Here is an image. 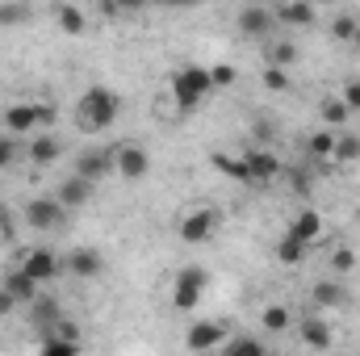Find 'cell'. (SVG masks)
<instances>
[{
  "mask_svg": "<svg viewBox=\"0 0 360 356\" xmlns=\"http://www.w3.org/2000/svg\"><path fill=\"white\" fill-rule=\"evenodd\" d=\"M314 8L310 0H281L272 13H276V25H314Z\"/></svg>",
  "mask_w": 360,
  "mask_h": 356,
  "instance_id": "obj_16",
  "label": "cell"
},
{
  "mask_svg": "<svg viewBox=\"0 0 360 356\" xmlns=\"http://www.w3.org/2000/svg\"><path fill=\"white\" fill-rule=\"evenodd\" d=\"M331 268H335V272H352V268H356V252H352V248H335Z\"/></svg>",
  "mask_w": 360,
  "mask_h": 356,
  "instance_id": "obj_38",
  "label": "cell"
},
{
  "mask_svg": "<svg viewBox=\"0 0 360 356\" xmlns=\"http://www.w3.org/2000/svg\"><path fill=\"white\" fill-rule=\"evenodd\" d=\"M55 197H59L68 210H80V205H89L92 201V180H84L80 172H72V177L55 189Z\"/></svg>",
  "mask_w": 360,
  "mask_h": 356,
  "instance_id": "obj_15",
  "label": "cell"
},
{
  "mask_svg": "<svg viewBox=\"0 0 360 356\" xmlns=\"http://www.w3.org/2000/svg\"><path fill=\"white\" fill-rule=\"evenodd\" d=\"M210 164H214L222 177L239 180V184H252V172H248V160H243V155H231V151H214V155H210Z\"/></svg>",
  "mask_w": 360,
  "mask_h": 356,
  "instance_id": "obj_21",
  "label": "cell"
},
{
  "mask_svg": "<svg viewBox=\"0 0 360 356\" xmlns=\"http://www.w3.org/2000/svg\"><path fill=\"white\" fill-rule=\"evenodd\" d=\"M340 164H356L360 160V134H335V155Z\"/></svg>",
  "mask_w": 360,
  "mask_h": 356,
  "instance_id": "obj_29",
  "label": "cell"
},
{
  "mask_svg": "<svg viewBox=\"0 0 360 356\" xmlns=\"http://www.w3.org/2000/svg\"><path fill=\"white\" fill-rule=\"evenodd\" d=\"M314 306H319V310L348 306V289H344L340 281H319V285H314Z\"/></svg>",
  "mask_w": 360,
  "mask_h": 356,
  "instance_id": "obj_24",
  "label": "cell"
},
{
  "mask_svg": "<svg viewBox=\"0 0 360 356\" xmlns=\"http://www.w3.org/2000/svg\"><path fill=\"white\" fill-rule=\"evenodd\" d=\"M0 122H4L8 134H25V130H34V126H51V122H55V105L17 101V105H8V109L0 113Z\"/></svg>",
  "mask_w": 360,
  "mask_h": 356,
  "instance_id": "obj_4",
  "label": "cell"
},
{
  "mask_svg": "<svg viewBox=\"0 0 360 356\" xmlns=\"http://www.w3.org/2000/svg\"><path fill=\"white\" fill-rule=\"evenodd\" d=\"M205 285H210V272H205L201 265L180 268V272H176V281H172V306H176V310H193V306L201 302Z\"/></svg>",
  "mask_w": 360,
  "mask_h": 356,
  "instance_id": "obj_5",
  "label": "cell"
},
{
  "mask_svg": "<svg viewBox=\"0 0 360 356\" xmlns=\"http://www.w3.org/2000/svg\"><path fill=\"white\" fill-rule=\"evenodd\" d=\"M289 231H293L297 239H306V243L314 248V243L323 239V214H319V210H302V214H297V218L289 222Z\"/></svg>",
  "mask_w": 360,
  "mask_h": 356,
  "instance_id": "obj_22",
  "label": "cell"
},
{
  "mask_svg": "<svg viewBox=\"0 0 360 356\" xmlns=\"http://www.w3.org/2000/svg\"><path fill=\"white\" fill-rule=\"evenodd\" d=\"M306 147H310L314 160H331V155H335V134H331V130H319V134H310Z\"/></svg>",
  "mask_w": 360,
  "mask_h": 356,
  "instance_id": "obj_30",
  "label": "cell"
},
{
  "mask_svg": "<svg viewBox=\"0 0 360 356\" xmlns=\"http://www.w3.org/2000/svg\"><path fill=\"white\" fill-rule=\"evenodd\" d=\"M17 268H25L38 285H51V281L63 272V256L51 252V248H30V252H21V265Z\"/></svg>",
  "mask_w": 360,
  "mask_h": 356,
  "instance_id": "obj_7",
  "label": "cell"
},
{
  "mask_svg": "<svg viewBox=\"0 0 360 356\" xmlns=\"http://www.w3.org/2000/svg\"><path fill=\"white\" fill-rule=\"evenodd\" d=\"M356 46H360V21H356Z\"/></svg>",
  "mask_w": 360,
  "mask_h": 356,
  "instance_id": "obj_44",
  "label": "cell"
},
{
  "mask_svg": "<svg viewBox=\"0 0 360 356\" xmlns=\"http://www.w3.org/2000/svg\"><path fill=\"white\" fill-rule=\"evenodd\" d=\"M0 289H4V293H8L13 302H25V306H30V302H34V298L42 293V285H38V281H34V276H30L25 268H13V272L4 276V285H0Z\"/></svg>",
  "mask_w": 360,
  "mask_h": 356,
  "instance_id": "obj_14",
  "label": "cell"
},
{
  "mask_svg": "<svg viewBox=\"0 0 360 356\" xmlns=\"http://www.w3.org/2000/svg\"><path fill=\"white\" fill-rule=\"evenodd\" d=\"M34 21V4L30 0H0V30H21Z\"/></svg>",
  "mask_w": 360,
  "mask_h": 356,
  "instance_id": "obj_20",
  "label": "cell"
},
{
  "mask_svg": "<svg viewBox=\"0 0 360 356\" xmlns=\"http://www.w3.org/2000/svg\"><path fill=\"white\" fill-rule=\"evenodd\" d=\"M210 80H214V92L231 89V84H235V68H231V63H218V68H210Z\"/></svg>",
  "mask_w": 360,
  "mask_h": 356,
  "instance_id": "obj_37",
  "label": "cell"
},
{
  "mask_svg": "<svg viewBox=\"0 0 360 356\" xmlns=\"http://www.w3.org/2000/svg\"><path fill=\"white\" fill-rule=\"evenodd\" d=\"M147 4H151V0H117V8H122V17H126V13H143Z\"/></svg>",
  "mask_w": 360,
  "mask_h": 356,
  "instance_id": "obj_39",
  "label": "cell"
},
{
  "mask_svg": "<svg viewBox=\"0 0 360 356\" xmlns=\"http://www.w3.org/2000/svg\"><path fill=\"white\" fill-rule=\"evenodd\" d=\"M42 352H46V356H72V352H80V336H76V331H68V327L59 323V327H51V331L42 336Z\"/></svg>",
  "mask_w": 360,
  "mask_h": 356,
  "instance_id": "obj_18",
  "label": "cell"
},
{
  "mask_svg": "<svg viewBox=\"0 0 360 356\" xmlns=\"http://www.w3.org/2000/svg\"><path fill=\"white\" fill-rule=\"evenodd\" d=\"M356 21L360 17H348V13L335 17V21H331V38H340V42H356Z\"/></svg>",
  "mask_w": 360,
  "mask_h": 356,
  "instance_id": "obj_33",
  "label": "cell"
},
{
  "mask_svg": "<svg viewBox=\"0 0 360 356\" xmlns=\"http://www.w3.org/2000/svg\"><path fill=\"white\" fill-rule=\"evenodd\" d=\"M13 160H17V134H0V172L4 168H13Z\"/></svg>",
  "mask_w": 360,
  "mask_h": 356,
  "instance_id": "obj_35",
  "label": "cell"
},
{
  "mask_svg": "<svg viewBox=\"0 0 360 356\" xmlns=\"http://www.w3.org/2000/svg\"><path fill=\"white\" fill-rule=\"evenodd\" d=\"M0 235H8V210H4V201H0Z\"/></svg>",
  "mask_w": 360,
  "mask_h": 356,
  "instance_id": "obj_43",
  "label": "cell"
},
{
  "mask_svg": "<svg viewBox=\"0 0 360 356\" xmlns=\"http://www.w3.org/2000/svg\"><path fill=\"white\" fill-rule=\"evenodd\" d=\"M63 268H68L72 276H80V281H92V276H101L105 260H101V252H96V248H76V252L63 260Z\"/></svg>",
  "mask_w": 360,
  "mask_h": 356,
  "instance_id": "obj_13",
  "label": "cell"
},
{
  "mask_svg": "<svg viewBox=\"0 0 360 356\" xmlns=\"http://www.w3.org/2000/svg\"><path fill=\"white\" fill-rule=\"evenodd\" d=\"M310 4H331V0H310Z\"/></svg>",
  "mask_w": 360,
  "mask_h": 356,
  "instance_id": "obj_45",
  "label": "cell"
},
{
  "mask_svg": "<svg viewBox=\"0 0 360 356\" xmlns=\"http://www.w3.org/2000/svg\"><path fill=\"white\" fill-rule=\"evenodd\" d=\"M68 222V205L51 193V197H34L30 205H25V227H34V231H59Z\"/></svg>",
  "mask_w": 360,
  "mask_h": 356,
  "instance_id": "obj_6",
  "label": "cell"
},
{
  "mask_svg": "<svg viewBox=\"0 0 360 356\" xmlns=\"http://www.w3.org/2000/svg\"><path fill=\"white\" fill-rule=\"evenodd\" d=\"M218 352H226V356H264V340H256V336H239V340H231V336H226V344H222Z\"/></svg>",
  "mask_w": 360,
  "mask_h": 356,
  "instance_id": "obj_28",
  "label": "cell"
},
{
  "mask_svg": "<svg viewBox=\"0 0 360 356\" xmlns=\"http://www.w3.org/2000/svg\"><path fill=\"white\" fill-rule=\"evenodd\" d=\"M8 310H13V298H8V293H4V289H0V319H4V314H8Z\"/></svg>",
  "mask_w": 360,
  "mask_h": 356,
  "instance_id": "obj_42",
  "label": "cell"
},
{
  "mask_svg": "<svg viewBox=\"0 0 360 356\" xmlns=\"http://www.w3.org/2000/svg\"><path fill=\"white\" fill-rule=\"evenodd\" d=\"M214 92V80H210V68H180L172 76V101H176L180 113L197 109L205 96Z\"/></svg>",
  "mask_w": 360,
  "mask_h": 356,
  "instance_id": "obj_2",
  "label": "cell"
},
{
  "mask_svg": "<svg viewBox=\"0 0 360 356\" xmlns=\"http://www.w3.org/2000/svg\"><path fill=\"white\" fill-rule=\"evenodd\" d=\"M293 59H297V46H293V42H272L269 46V63L272 68H289Z\"/></svg>",
  "mask_w": 360,
  "mask_h": 356,
  "instance_id": "obj_31",
  "label": "cell"
},
{
  "mask_svg": "<svg viewBox=\"0 0 360 356\" xmlns=\"http://www.w3.org/2000/svg\"><path fill=\"white\" fill-rule=\"evenodd\" d=\"M243 160H248L252 184H269L281 177V155H272L269 147H252V151H243Z\"/></svg>",
  "mask_w": 360,
  "mask_h": 356,
  "instance_id": "obj_12",
  "label": "cell"
},
{
  "mask_svg": "<svg viewBox=\"0 0 360 356\" xmlns=\"http://www.w3.org/2000/svg\"><path fill=\"white\" fill-rule=\"evenodd\" d=\"M30 310H34V323H38V327H46V331L63 323V310H59V302H55V298H46V293H38V298L30 302Z\"/></svg>",
  "mask_w": 360,
  "mask_h": 356,
  "instance_id": "obj_25",
  "label": "cell"
},
{
  "mask_svg": "<svg viewBox=\"0 0 360 356\" xmlns=\"http://www.w3.org/2000/svg\"><path fill=\"white\" fill-rule=\"evenodd\" d=\"M25 155H30V164H34V168H51V164L63 155V143H59L55 134H38V139L30 143V151H25Z\"/></svg>",
  "mask_w": 360,
  "mask_h": 356,
  "instance_id": "obj_19",
  "label": "cell"
},
{
  "mask_svg": "<svg viewBox=\"0 0 360 356\" xmlns=\"http://www.w3.org/2000/svg\"><path fill=\"white\" fill-rule=\"evenodd\" d=\"M55 21H59V30H63V34H72V38H80V34L89 30V21H84L80 4H55Z\"/></svg>",
  "mask_w": 360,
  "mask_h": 356,
  "instance_id": "obj_26",
  "label": "cell"
},
{
  "mask_svg": "<svg viewBox=\"0 0 360 356\" xmlns=\"http://www.w3.org/2000/svg\"><path fill=\"white\" fill-rule=\"evenodd\" d=\"M297 336H302V344L314 348V352H327V348L335 344V336H331V327H327L323 319H302V323H297Z\"/></svg>",
  "mask_w": 360,
  "mask_h": 356,
  "instance_id": "obj_17",
  "label": "cell"
},
{
  "mask_svg": "<svg viewBox=\"0 0 360 356\" xmlns=\"http://www.w3.org/2000/svg\"><path fill=\"white\" fill-rule=\"evenodd\" d=\"M117 113H122V96H117V92H109L105 84L84 89V92H80V101H76V126H80L84 134H96V130L113 126V122H117Z\"/></svg>",
  "mask_w": 360,
  "mask_h": 356,
  "instance_id": "obj_1",
  "label": "cell"
},
{
  "mask_svg": "<svg viewBox=\"0 0 360 356\" xmlns=\"http://www.w3.org/2000/svg\"><path fill=\"white\" fill-rule=\"evenodd\" d=\"M306 252H310V243H306V239H297V235H293V231H285V235H281V239H276V260H281V265H302V260H306Z\"/></svg>",
  "mask_w": 360,
  "mask_h": 356,
  "instance_id": "obj_23",
  "label": "cell"
},
{
  "mask_svg": "<svg viewBox=\"0 0 360 356\" xmlns=\"http://www.w3.org/2000/svg\"><path fill=\"white\" fill-rule=\"evenodd\" d=\"M348 117H352V109H348L344 101H323V122H327V126H344Z\"/></svg>",
  "mask_w": 360,
  "mask_h": 356,
  "instance_id": "obj_32",
  "label": "cell"
},
{
  "mask_svg": "<svg viewBox=\"0 0 360 356\" xmlns=\"http://www.w3.org/2000/svg\"><path fill=\"white\" fill-rule=\"evenodd\" d=\"M96 4H101V13H105V17H122V8H117V0H96Z\"/></svg>",
  "mask_w": 360,
  "mask_h": 356,
  "instance_id": "obj_40",
  "label": "cell"
},
{
  "mask_svg": "<svg viewBox=\"0 0 360 356\" xmlns=\"http://www.w3.org/2000/svg\"><path fill=\"white\" fill-rule=\"evenodd\" d=\"M218 222H222V214H218L214 205H197V210L180 214V222H176L180 243H188V248H197V243H210V239L218 235Z\"/></svg>",
  "mask_w": 360,
  "mask_h": 356,
  "instance_id": "obj_3",
  "label": "cell"
},
{
  "mask_svg": "<svg viewBox=\"0 0 360 356\" xmlns=\"http://www.w3.org/2000/svg\"><path fill=\"white\" fill-rule=\"evenodd\" d=\"M113 172L122 180H143L151 172V155H147L139 143H122V147H117V160H113Z\"/></svg>",
  "mask_w": 360,
  "mask_h": 356,
  "instance_id": "obj_9",
  "label": "cell"
},
{
  "mask_svg": "<svg viewBox=\"0 0 360 356\" xmlns=\"http://www.w3.org/2000/svg\"><path fill=\"white\" fill-rule=\"evenodd\" d=\"M272 30H276V13L264 8V4H248L239 13V34L243 38H269Z\"/></svg>",
  "mask_w": 360,
  "mask_h": 356,
  "instance_id": "obj_11",
  "label": "cell"
},
{
  "mask_svg": "<svg viewBox=\"0 0 360 356\" xmlns=\"http://www.w3.org/2000/svg\"><path fill=\"white\" fill-rule=\"evenodd\" d=\"M260 323H264V331L281 336V331H289V327H293V310H289V306H264Z\"/></svg>",
  "mask_w": 360,
  "mask_h": 356,
  "instance_id": "obj_27",
  "label": "cell"
},
{
  "mask_svg": "<svg viewBox=\"0 0 360 356\" xmlns=\"http://www.w3.org/2000/svg\"><path fill=\"white\" fill-rule=\"evenodd\" d=\"M264 89H272V92H289V72L285 68H264Z\"/></svg>",
  "mask_w": 360,
  "mask_h": 356,
  "instance_id": "obj_34",
  "label": "cell"
},
{
  "mask_svg": "<svg viewBox=\"0 0 360 356\" xmlns=\"http://www.w3.org/2000/svg\"><path fill=\"white\" fill-rule=\"evenodd\" d=\"M113 160H117V147H92V151H84L76 160V172L84 180H92V184H101V180L113 172Z\"/></svg>",
  "mask_w": 360,
  "mask_h": 356,
  "instance_id": "obj_10",
  "label": "cell"
},
{
  "mask_svg": "<svg viewBox=\"0 0 360 356\" xmlns=\"http://www.w3.org/2000/svg\"><path fill=\"white\" fill-rule=\"evenodd\" d=\"M256 139H272V126H269V117H260V122H256Z\"/></svg>",
  "mask_w": 360,
  "mask_h": 356,
  "instance_id": "obj_41",
  "label": "cell"
},
{
  "mask_svg": "<svg viewBox=\"0 0 360 356\" xmlns=\"http://www.w3.org/2000/svg\"><path fill=\"white\" fill-rule=\"evenodd\" d=\"M226 336H231V327L218 323V319H210V323H193V327L184 331V348H188V352H218V348L226 344Z\"/></svg>",
  "mask_w": 360,
  "mask_h": 356,
  "instance_id": "obj_8",
  "label": "cell"
},
{
  "mask_svg": "<svg viewBox=\"0 0 360 356\" xmlns=\"http://www.w3.org/2000/svg\"><path fill=\"white\" fill-rule=\"evenodd\" d=\"M340 101L352 109V113H360V76H352V80H344V92H340Z\"/></svg>",
  "mask_w": 360,
  "mask_h": 356,
  "instance_id": "obj_36",
  "label": "cell"
}]
</instances>
